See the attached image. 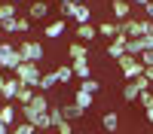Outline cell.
Returning a JSON list of instances; mask_svg holds the SVG:
<instances>
[{
	"mask_svg": "<svg viewBox=\"0 0 153 134\" xmlns=\"http://www.w3.org/2000/svg\"><path fill=\"white\" fill-rule=\"evenodd\" d=\"M16 76L22 79V85H31V89H40V64H34V61H22L16 67Z\"/></svg>",
	"mask_w": 153,
	"mask_h": 134,
	"instance_id": "6da1fadb",
	"label": "cell"
},
{
	"mask_svg": "<svg viewBox=\"0 0 153 134\" xmlns=\"http://www.w3.org/2000/svg\"><path fill=\"white\" fill-rule=\"evenodd\" d=\"M22 119H25V122H31V125H34L37 131H46V128H52V119H49V113H46V110H37L34 104L22 107Z\"/></svg>",
	"mask_w": 153,
	"mask_h": 134,
	"instance_id": "7a4b0ae2",
	"label": "cell"
},
{
	"mask_svg": "<svg viewBox=\"0 0 153 134\" xmlns=\"http://www.w3.org/2000/svg\"><path fill=\"white\" fill-rule=\"evenodd\" d=\"M120 70H123V76H126V82H132V79H138V76H144V64H141V58H135V55H123L120 61Z\"/></svg>",
	"mask_w": 153,
	"mask_h": 134,
	"instance_id": "3957f363",
	"label": "cell"
},
{
	"mask_svg": "<svg viewBox=\"0 0 153 134\" xmlns=\"http://www.w3.org/2000/svg\"><path fill=\"white\" fill-rule=\"evenodd\" d=\"M22 52H19V46H12V43H0V67L3 70H12L16 73V67L22 64Z\"/></svg>",
	"mask_w": 153,
	"mask_h": 134,
	"instance_id": "277c9868",
	"label": "cell"
},
{
	"mask_svg": "<svg viewBox=\"0 0 153 134\" xmlns=\"http://www.w3.org/2000/svg\"><path fill=\"white\" fill-rule=\"evenodd\" d=\"M19 52H22L25 61H34V64H40V61L46 58L43 43H37V40H22V43H19Z\"/></svg>",
	"mask_w": 153,
	"mask_h": 134,
	"instance_id": "5b68a950",
	"label": "cell"
},
{
	"mask_svg": "<svg viewBox=\"0 0 153 134\" xmlns=\"http://www.w3.org/2000/svg\"><path fill=\"white\" fill-rule=\"evenodd\" d=\"M147 89H153V82H150L147 76H138V79H132V82H126V85H123V101H138L141 92H147Z\"/></svg>",
	"mask_w": 153,
	"mask_h": 134,
	"instance_id": "8992f818",
	"label": "cell"
},
{
	"mask_svg": "<svg viewBox=\"0 0 153 134\" xmlns=\"http://www.w3.org/2000/svg\"><path fill=\"white\" fill-rule=\"evenodd\" d=\"M110 12H113V18H117V21H126V18H132V3H129V0H113V3H110Z\"/></svg>",
	"mask_w": 153,
	"mask_h": 134,
	"instance_id": "52a82bcc",
	"label": "cell"
},
{
	"mask_svg": "<svg viewBox=\"0 0 153 134\" xmlns=\"http://www.w3.org/2000/svg\"><path fill=\"white\" fill-rule=\"evenodd\" d=\"M19 89H22V79L12 73V79H6V85H3V92H0V97H3L6 104H12L16 101V94H19Z\"/></svg>",
	"mask_w": 153,
	"mask_h": 134,
	"instance_id": "ba28073f",
	"label": "cell"
},
{
	"mask_svg": "<svg viewBox=\"0 0 153 134\" xmlns=\"http://www.w3.org/2000/svg\"><path fill=\"white\" fill-rule=\"evenodd\" d=\"M74 104L80 107V110H86V113H89V110H92V104H95V94L76 85V92H74Z\"/></svg>",
	"mask_w": 153,
	"mask_h": 134,
	"instance_id": "9c48e42d",
	"label": "cell"
},
{
	"mask_svg": "<svg viewBox=\"0 0 153 134\" xmlns=\"http://www.w3.org/2000/svg\"><path fill=\"white\" fill-rule=\"evenodd\" d=\"M68 58H71V61H89V46H86L83 40L71 43V46H68Z\"/></svg>",
	"mask_w": 153,
	"mask_h": 134,
	"instance_id": "30bf717a",
	"label": "cell"
},
{
	"mask_svg": "<svg viewBox=\"0 0 153 134\" xmlns=\"http://www.w3.org/2000/svg\"><path fill=\"white\" fill-rule=\"evenodd\" d=\"M123 55H126V37H117V40H110V43H107V58L120 61Z\"/></svg>",
	"mask_w": 153,
	"mask_h": 134,
	"instance_id": "8fae6325",
	"label": "cell"
},
{
	"mask_svg": "<svg viewBox=\"0 0 153 134\" xmlns=\"http://www.w3.org/2000/svg\"><path fill=\"white\" fill-rule=\"evenodd\" d=\"M46 15H49V3H46V0L31 3V9H28V18H31V21H40V18H46Z\"/></svg>",
	"mask_w": 153,
	"mask_h": 134,
	"instance_id": "7c38bea8",
	"label": "cell"
},
{
	"mask_svg": "<svg viewBox=\"0 0 153 134\" xmlns=\"http://www.w3.org/2000/svg\"><path fill=\"white\" fill-rule=\"evenodd\" d=\"M65 31H68V21H65V18H58V21H49V24H46L43 37H52V40H58Z\"/></svg>",
	"mask_w": 153,
	"mask_h": 134,
	"instance_id": "4fadbf2b",
	"label": "cell"
},
{
	"mask_svg": "<svg viewBox=\"0 0 153 134\" xmlns=\"http://www.w3.org/2000/svg\"><path fill=\"white\" fill-rule=\"evenodd\" d=\"M76 37H80L83 43H92L95 37H98V28H95L92 21H89V24H76Z\"/></svg>",
	"mask_w": 153,
	"mask_h": 134,
	"instance_id": "5bb4252c",
	"label": "cell"
},
{
	"mask_svg": "<svg viewBox=\"0 0 153 134\" xmlns=\"http://www.w3.org/2000/svg\"><path fill=\"white\" fill-rule=\"evenodd\" d=\"M71 67H74V76L76 79H92V67H89V61H71Z\"/></svg>",
	"mask_w": 153,
	"mask_h": 134,
	"instance_id": "9a60e30c",
	"label": "cell"
},
{
	"mask_svg": "<svg viewBox=\"0 0 153 134\" xmlns=\"http://www.w3.org/2000/svg\"><path fill=\"white\" fill-rule=\"evenodd\" d=\"M16 113H22V110H16V104H3L0 107V122H6V125L12 128L16 125Z\"/></svg>",
	"mask_w": 153,
	"mask_h": 134,
	"instance_id": "2e32d148",
	"label": "cell"
},
{
	"mask_svg": "<svg viewBox=\"0 0 153 134\" xmlns=\"http://www.w3.org/2000/svg\"><path fill=\"white\" fill-rule=\"evenodd\" d=\"M98 34L117 40V37H120V21H101V24H98Z\"/></svg>",
	"mask_w": 153,
	"mask_h": 134,
	"instance_id": "e0dca14e",
	"label": "cell"
},
{
	"mask_svg": "<svg viewBox=\"0 0 153 134\" xmlns=\"http://www.w3.org/2000/svg\"><path fill=\"white\" fill-rule=\"evenodd\" d=\"M101 125H104V131H120V113H117V110L104 113V116H101Z\"/></svg>",
	"mask_w": 153,
	"mask_h": 134,
	"instance_id": "ac0fdd59",
	"label": "cell"
},
{
	"mask_svg": "<svg viewBox=\"0 0 153 134\" xmlns=\"http://www.w3.org/2000/svg\"><path fill=\"white\" fill-rule=\"evenodd\" d=\"M34 94H37V89H31V85H22L19 94H16V104H19V107H28V104L34 101Z\"/></svg>",
	"mask_w": 153,
	"mask_h": 134,
	"instance_id": "d6986e66",
	"label": "cell"
},
{
	"mask_svg": "<svg viewBox=\"0 0 153 134\" xmlns=\"http://www.w3.org/2000/svg\"><path fill=\"white\" fill-rule=\"evenodd\" d=\"M55 85H58V73L49 70V73L40 76V89H37V92H49V89H55Z\"/></svg>",
	"mask_w": 153,
	"mask_h": 134,
	"instance_id": "ffe728a7",
	"label": "cell"
},
{
	"mask_svg": "<svg viewBox=\"0 0 153 134\" xmlns=\"http://www.w3.org/2000/svg\"><path fill=\"white\" fill-rule=\"evenodd\" d=\"M89 18H92V6H89V3H80L76 12H74V21H76V24H89Z\"/></svg>",
	"mask_w": 153,
	"mask_h": 134,
	"instance_id": "44dd1931",
	"label": "cell"
},
{
	"mask_svg": "<svg viewBox=\"0 0 153 134\" xmlns=\"http://www.w3.org/2000/svg\"><path fill=\"white\" fill-rule=\"evenodd\" d=\"M61 113H65V119H68V122H76L80 116H86V110H80V107L71 101V104H65V107H61Z\"/></svg>",
	"mask_w": 153,
	"mask_h": 134,
	"instance_id": "7402d4cb",
	"label": "cell"
},
{
	"mask_svg": "<svg viewBox=\"0 0 153 134\" xmlns=\"http://www.w3.org/2000/svg\"><path fill=\"white\" fill-rule=\"evenodd\" d=\"M9 18H19V12H16V3H12V0L0 3V21H9Z\"/></svg>",
	"mask_w": 153,
	"mask_h": 134,
	"instance_id": "603a6c76",
	"label": "cell"
},
{
	"mask_svg": "<svg viewBox=\"0 0 153 134\" xmlns=\"http://www.w3.org/2000/svg\"><path fill=\"white\" fill-rule=\"evenodd\" d=\"M55 73H58V82H71V79H74V67H71V64L55 67Z\"/></svg>",
	"mask_w": 153,
	"mask_h": 134,
	"instance_id": "cb8c5ba5",
	"label": "cell"
},
{
	"mask_svg": "<svg viewBox=\"0 0 153 134\" xmlns=\"http://www.w3.org/2000/svg\"><path fill=\"white\" fill-rule=\"evenodd\" d=\"M9 134H37V128L31 125V122H22V125H12Z\"/></svg>",
	"mask_w": 153,
	"mask_h": 134,
	"instance_id": "d4e9b609",
	"label": "cell"
},
{
	"mask_svg": "<svg viewBox=\"0 0 153 134\" xmlns=\"http://www.w3.org/2000/svg\"><path fill=\"white\" fill-rule=\"evenodd\" d=\"M138 104H141V110H150V107H153V89L141 92V97H138Z\"/></svg>",
	"mask_w": 153,
	"mask_h": 134,
	"instance_id": "484cf974",
	"label": "cell"
},
{
	"mask_svg": "<svg viewBox=\"0 0 153 134\" xmlns=\"http://www.w3.org/2000/svg\"><path fill=\"white\" fill-rule=\"evenodd\" d=\"M49 119H52V128L65 122V113H61V107H49Z\"/></svg>",
	"mask_w": 153,
	"mask_h": 134,
	"instance_id": "4316f807",
	"label": "cell"
},
{
	"mask_svg": "<svg viewBox=\"0 0 153 134\" xmlns=\"http://www.w3.org/2000/svg\"><path fill=\"white\" fill-rule=\"evenodd\" d=\"M28 28H31V18L28 15H19L16 18V34H28Z\"/></svg>",
	"mask_w": 153,
	"mask_h": 134,
	"instance_id": "83f0119b",
	"label": "cell"
},
{
	"mask_svg": "<svg viewBox=\"0 0 153 134\" xmlns=\"http://www.w3.org/2000/svg\"><path fill=\"white\" fill-rule=\"evenodd\" d=\"M80 89H86V92L98 94V92H101V82H98V79H83V82H80Z\"/></svg>",
	"mask_w": 153,
	"mask_h": 134,
	"instance_id": "f1b7e54d",
	"label": "cell"
},
{
	"mask_svg": "<svg viewBox=\"0 0 153 134\" xmlns=\"http://www.w3.org/2000/svg\"><path fill=\"white\" fill-rule=\"evenodd\" d=\"M55 134H76V131H74V125H71V122L65 119L61 125H55Z\"/></svg>",
	"mask_w": 153,
	"mask_h": 134,
	"instance_id": "f546056e",
	"label": "cell"
},
{
	"mask_svg": "<svg viewBox=\"0 0 153 134\" xmlns=\"http://www.w3.org/2000/svg\"><path fill=\"white\" fill-rule=\"evenodd\" d=\"M141 64L144 67H153V49H147V52L141 55Z\"/></svg>",
	"mask_w": 153,
	"mask_h": 134,
	"instance_id": "4dcf8cb0",
	"label": "cell"
},
{
	"mask_svg": "<svg viewBox=\"0 0 153 134\" xmlns=\"http://www.w3.org/2000/svg\"><path fill=\"white\" fill-rule=\"evenodd\" d=\"M0 28H3L6 34H16V18H9V21H0Z\"/></svg>",
	"mask_w": 153,
	"mask_h": 134,
	"instance_id": "1f68e13d",
	"label": "cell"
},
{
	"mask_svg": "<svg viewBox=\"0 0 153 134\" xmlns=\"http://www.w3.org/2000/svg\"><path fill=\"white\" fill-rule=\"evenodd\" d=\"M144 15H147V18H150V21H153V0H150V3H147V6H144Z\"/></svg>",
	"mask_w": 153,
	"mask_h": 134,
	"instance_id": "d6a6232c",
	"label": "cell"
},
{
	"mask_svg": "<svg viewBox=\"0 0 153 134\" xmlns=\"http://www.w3.org/2000/svg\"><path fill=\"white\" fill-rule=\"evenodd\" d=\"M129 3H132V6H141V9H144V6L150 3V0H129Z\"/></svg>",
	"mask_w": 153,
	"mask_h": 134,
	"instance_id": "836d02e7",
	"label": "cell"
},
{
	"mask_svg": "<svg viewBox=\"0 0 153 134\" xmlns=\"http://www.w3.org/2000/svg\"><path fill=\"white\" fill-rule=\"evenodd\" d=\"M144 116H147V122H153V107H150V110H144Z\"/></svg>",
	"mask_w": 153,
	"mask_h": 134,
	"instance_id": "e575fe53",
	"label": "cell"
},
{
	"mask_svg": "<svg viewBox=\"0 0 153 134\" xmlns=\"http://www.w3.org/2000/svg\"><path fill=\"white\" fill-rule=\"evenodd\" d=\"M3 85H6V76H3V73H0V92H3Z\"/></svg>",
	"mask_w": 153,
	"mask_h": 134,
	"instance_id": "d590c367",
	"label": "cell"
},
{
	"mask_svg": "<svg viewBox=\"0 0 153 134\" xmlns=\"http://www.w3.org/2000/svg\"><path fill=\"white\" fill-rule=\"evenodd\" d=\"M74 3H89V0H74Z\"/></svg>",
	"mask_w": 153,
	"mask_h": 134,
	"instance_id": "8d00e7d4",
	"label": "cell"
},
{
	"mask_svg": "<svg viewBox=\"0 0 153 134\" xmlns=\"http://www.w3.org/2000/svg\"><path fill=\"white\" fill-rule=\"evenodd\" d=\"M107 134H120V131H107Z\"/></svg>",
	"mask_w": 153,
	"mask_h": 134,
	"instance_id": "74e56055",
	"label": "cell"
},
{
	"mask_svg": "<svg viewBox=\"0 0 153 134\" xmlns=\"http://www.w3.org/2000/svg\"><path fill=\"white\" fill-rule=\"evenodd\" d=\"M76 134H89V131H76Z\"/></svg>",
	"mask_w": 153,
	"mask_h": 134,
	"instance_id": "f35d334b",
	"label": "cell"
},
{
	"mask_svg": "<svg viewBox=\"0 0 153 134\" xmlns=\"http://www.w3.org/2000/svg\"><path fill=\"white\" fill-rule=\"evenodd\" d=\"M58 3H68V0H58Z\"/></svg>",
	"mask_w": 153,
	"mask_h": 134,
	"instance_id": "ab89813d",
	"label": "cell"
},
{
	"mask_svg": "<svg viewBox=\"0 0 153 134\" xmlns=\"http://www.w3.org/2000/svg\"><path fill=\"white\" fill-rule=\"evenodd\" d=\"M150 134H153V131H150Z\"/></svg>",
	"mask_w": 153,
	"mask_h": 134,
	"instance_id": "60d3db41",
	"label": "cell"
}]
</instances>
